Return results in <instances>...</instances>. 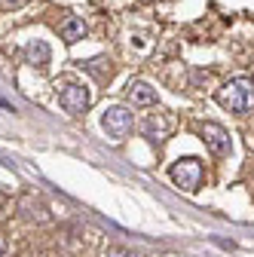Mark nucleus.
Returning <instances> with one entry per match:
<instances>
[{
  "label": "nucleus",
  "instance_id": "6e6552de",
  "mask_svg": "<svg viewBox=\"0 0 254 257\" xmlns=\"http://www.w3.org/2000/svg\"><path fill=\"white\" fill-rule=\"evenodd\" d=\"M125 95H129V101L138 104V107H150L156 104V89L144 80H132L129 86H125Z\"/></svg>",
  "mask_w": 254,
  "mask_h": 257
},
{
  "label": "nucleus",
  "instance_id": "7ed1b4c3",
  "mask_svg": "<svg viewBox=\"0 0 254 257\" xmlns=\"http://www.w3.org/2000/svg\"><path fill=\"white\" fill-rule=\"evenodd\" d=\"M172 181L184 193H196L202 187V181H205V166L196 156H184V159H178V163L172 166Z\"/></svg>",
  "mask_w": 254,
  "mask_h": 257
},
{
  "label": "nucleus",
  "instance_id": "9d476101",
  "mask_svg": "<svg viewBox=\"0 0 254 257\" xmlns=\"http://www.w3.org/2000/svg\"><path fill=\"white\" fill-rule=\"evenodd\" d=\"M83 71H89L98 83H107L110 77H113V68H110V61L107 58H95V61H86V64H80Z\"/></svg>",
  "mask_w": 254,
  "mask_h": 257
},
{
  "label": "nucleus",
  "instance_id": "f03ea898",
  "mask_svg": "<svg viewBox=\"0 0 254 257\" xmlns=\"http://www.w3.org/2000/svg\"><path fill=\"white\" fill-rule=\"evenodd\" d=\"M178 128V119L172 110H153L141 119V135L150 141V144H166Z\"/></svg>",
  "mask_w": 254,
  "mask_h": 257
},
{
  "label": "nucleus",
  "instance_id": "4468645a",
  "mask_svg": "<svg viewBox=\"0 0 254 257\" xmlns=\"http://www.w3.org/2000/svg\"><path fill=\"white\" fill-rule=\"evenodd\" d=\"M4 248H7V242H4V236H0V254H4Z\"/></svg>",
  "mask_w": 254,
  "mask_h": 257
},
{
  "label": "nucleus",
  "instance_id": "1a4fd4ad",
  "mask_svg": "<svg viewBox=\"0 0 254 257\" xmlns=\"http://www.w3.org/2000/svg\"><path fill=\"white\" fill-rule=\"evenodd\" d=\"M49 58H52V49H49V43L46 40H28V46H25V61L31 64V68H46L49 64Z\"/></svg>",
  "mask_w": 254,
  "mask_h": 257
},
{
  "label": "nucleus",
  "instance_id": "0eeeda50",
  "mask_svg": "<svg viewBox=\"0 0 254 257\" xmlns=\"http://www.w3.org/2000/svg\"><path fill=\"white\" fill-rule=\"evenodd\" d=\"M19 211H22L25 220H34V223H46L52 217L49 208H46V202L40 196H34V193H25V196L19 199Z\"/></svg>",
  "mask_w": 254,
  "mask_h": 257
},
{
  "label": "nucleus",
  "instance_id": "39448f33",
  "mask_svg": "<svg viewBox=\"0 0 254 257\" xmlns=\"http://www.w3.org/2000/svg\"><path fill=\"white\" fill-rule=\"evenodd\" d=\"M58 104L65 107V113L80 116V113H86V110H89L92 95H89V89H86V86H80V83H68L65 89L58 92Z\"/></svg>",
  "mask_w": 254,
  "mask_h": 257
},
{
  "label": "nucleus",
  "instance_id": "f257e3e1",
  "mask_svg": "<svg viewBox=\"0 0 254 257\" xmlns=\"http://www.w3.org/2000/svg\"><path fill=\"white\" fill-rule=\"evenodd\" d=\"M217 104L230 113L254 110V77H236L217 89Z\"/></svg>",
  "mask_w": 254,
  "mask_h": 257
},
{
  "label": "nucleus",
  "instance_id": "9b49d317",
  "mask_svg": "<svg viewBox=\"0 0 254 257\" xmlns=\"http://www.w3.org/2000/svg\"><path fill=\"white\" fill-rule=\"evenodd\" d=\"M86 37V22L83 19H68L65 25H61V40L65 43H77Z\"/></svg>",
  "mask_w": 254,
  "mask_h": 257
},
{
  "label": "nucleus",
  "instance_id": "f8f14e48",
  "mask_svg": "<svg viewBox=\"0 0 254 257\" xmlns=\"http://www.w3.org/2000/svg\"><path fill=\"white\" fill-rule=\"evenodd\" d=\"M107 257H138V254L129 251V248H122V245H113V248H107Z\"/></svg>",
  "mask_w": 254,
  "mask_h": 257
},
{
  "label": "nucleus",
  "instance_id": "423d86ee",
  "mask_svg": "<svg viewBox=\"0 0 254 257\" xmlns=\"http://www.w3.org/2000/svg\"><path fill=\"white\" fill-rule=\"evenodd\" d=\"M199 135L205 141V147L214 153V156H227L230 153V135H227V128L224 125H217V122H199Z\"/></svg>",
  "mask_w": 254,
  "mask_h": 257
},
{
  "label": "nucleus",
  "instance_id": "ddd939ff",
  "mask_svg": "<svg viewBox=\"0 0 254 257\" xmlns=\"http://www.w3.org/2000/svg\"><path fill=\"white\" fill-rule=\"evenodd\" d=\"M25 4H28V0H0V7H4V10H19Z\"/></svg>",
  "mask_w": 254,
  "mask_h": 257
},
{
  "label": "nucleus",
  "instance_id": "20e7f679",
  "mask_svg": "<svg viewBox=\"0 0 254 257\" xmlns=\"http://www.w3.org/2000/svg\"><path fill=\"white\" fill-rule=\"evenodd\" d=\"M132 125H135V119H132V110H129V107H122V104L104 107V113H101V128L107 132V138L122 141L125 135L132 132Z\"/></svg>",
  "mask_w": 254,
  "mask_h": 257
}]
</instances>
